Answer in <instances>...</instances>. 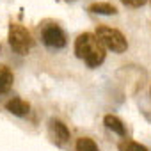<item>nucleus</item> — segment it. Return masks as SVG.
<instances>
[{
	"label": "nucleus",
	"mask_w": 151,
	"mask_h": 151,
	"mask_svg": "<svg viewBox=\"0 0 151 151\" xmlns=\"http://www.w3.org/2000/svg\"><path fill=\"white\" fill-rule=\"evenodd\" d=\"M119 151H147V147L133 140H123L119 142Z\"/></svg>",
	"instance_id": "obj_11"
},
{
	"label": "nucleus",
	"mask_w": 151,
	"mask_h": 151,
	"mask_svg": "<svg viewBox=\"0 0 151 151\" xmlns=\"http://www.w3.org/2000/svg\"><path fill=\"white\" fill-rule=\"evenodd\" d=\"M103 123H105V126H107L109 130H112L114 133H117V135H121V137L126 135V126H124V123H123L117 116L107 114V116L103 117Z\"/></svg>",
	"instance_id": "obj_8"
},
{
	"label": "nucleus",
	"mask_w": 151,
	"mask_h": 151,
	"mask_svg": "<svg viewBox=\"0 0 151 151\" xmlns=\"http://www.w3.org/2000/svg\"><path fill=\"white\" fill-rule=\"evenodd\" d=\"M6 109L14 116H25V114H29L30 105H29V101H25L22 98H13L6 103Z\"/></svg>",
	"instance_id": "obj_6"
},
{
	"label": "nucleus",
	"mask_w": 151,
	"mask_h": 151,
	"mask_svg": "<svg viewBox=\"0 0 151 151\" xmlns=\"http://www.w3.org/2000/svg\"><path fill=\"white\" fill-rule=\"evenodd\" d=\"M14 82V75L7 66H0V94H6L11 91Z\"/></svg>",
	"instance_id": "obj_7"
},
{
	"label": "nucleus",
	"mask_w": 151,
	"mask_h": 151,
	"mask_svg": "<svg viewBox=\"0 0 151 151\" xmlns=\"http://www.w3.org/2000/svg\"><path fill=\"white\" fill-rule=\"evenodd\" d=\"M94 36H96V39L100 41V45L105 50H110L114 53H123L128 48L126 37L117 29H112V27H98V30H96Z\"/></svg>",
	"instance_id": "obj_2"
},
{
	"label": "nucleus",
	"mask_w": 151,
	"mask_h": 151,
	"mask_svg": "<svg viewBox=\"0 0 151 151\" xmlns=\"http://www.w3.org/2000/svg\"><path fill=\"white\" fill-rule=\"evenodd\" d=\"M9 45L18 55H27L34 46V39L23 25L11 23L9 25Z\"/></svg>",
	"instance_id": "obj_3"
},
{
	"label": "nucleus",
	"mask_w": 151,
	"mask_h": 151,
	"mask_svg": "<svg viewBox=\"0 0 151 151\" xmlns=\"http://www.w3.org/2000/svg\"><path fill=\"white\" fill-rule=\"evenodd\" d=\"M77 151H98V146L89 137H80L77 140Z\"/></svg>",
	"instance_id": "obj_10"
},
{
	"label": "nucleus",
	"mask_w": 151,
	"mask_h": 151,
	"mask_svg": "<svg viewBox=\"0 0 151 151\" xmlns=\"http://www.w3.org/2000/svg\"><path fill=\"white\" fill-rule=\"evenodd\" d=\"M121 2L128 7H142L146 4V0H121Z\"/></svg>",
	"instance_id": "obj_12"
},
{
	"label": "nucleus",
	"mask_w": 151,
	"mask_h": 151,
	"mask_svg": "<svg viewBox=\"0 0 151 151\" xmlns=\"http://www.w3.org/2000/svg\"><path fill=\"white\" fill-rule=\"evenodd\" d=\"M48 133H50L52 140L55 144H59V146H64L69 140V130L59 119H50V123H48Z\"/></svg>",
	"instance_id": "obj_5"
},
{
	"label": "nucleus",
	"mask_w": 151,
	"mask_h": 151,
	"mask_svg": "<svg viewBox=\"0 0 151 151\" xmlns=\"http://www.w3.org/2000/svg\"><path fill=\"white\" fill-rule=\"evenodd\" d=\"M75 55L82 59L89 68H98L105 60V48L100 45L94 34L84 32L75 39Z\"/></svg>",
	"instance_id": "obj_1"
},
{
	"label": "nucleus",
	"mask_w": 151,
	"mask_h": 151,
	"mask_svg": "<svg viewBox=\"0 0 151 151\" xmlns=\"http://www.w3.org/2000/svg\"><path fill=\"white\" fill-rule=\"evenodd\" d=\"M43 43L48 46V48H64L66 46V34L62 32L60 27L57 25H50L43 30Z\"/></svg>",
	"instance_id": "obj_4"
},
{
	"label": "nucleus",
	"mask_w": 151,
	"mask_h": 151,
	"mask_svg": "<svg viewBox=\"0 0 151 151\" xmlns=\"http://www.w3.org/2000/svg\"><path fill=\"white\" fill-rule=\"evenodd\" d=\"M89 11L96 13V14H116L117 13V9L109 2H96V4H93L89 7Z\"/></svg>",
	"instance_id": "obj_9"
},
{
	"label": "nucleus",
	"mask_w": 151,
	"mask_h": 151,
	"mask_svg": "<svg viewBox=\"0 0 151 151\" xmlns=\"http://www.w3.org/2000/svg\"><path fill=\"white\" fill-rule=\"evenodd\" d=\"M149 93H151V89H149Z\"/></svg>",
	"instance_id": "obj_13"
}]
</instances>
